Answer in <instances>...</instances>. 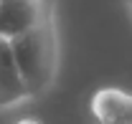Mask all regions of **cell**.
<instances>
[{"instance_id": "277c9868", "label": "cell", "mask_w": 132, "mask_h": 124, "mask_svg": "<svg viewBox=\"0 0 132 124\" xmlns=\"http://www.w3.org/2000/svg\"><path fill=\"white\" fill-rule=\"evenodd\" d=\"M92 114L97 124H132V94L117 86H104L92 94Z\"/></svg>"}, {"instance_id": "8992f818", "label": "cell", "mask_w": 132, "mask_h": 124, "mask_svg": "<svg viewBox=\"0 0 132 124\" xmlns=\"http://www.w3.org/2000/svg\"><path fill=\"white\" fill-rule=\"evenodd\" d=\"M125 5H127V10H132V0H125Z\"/></svg>"}, {"instance_id": "52a82bcc", "label": "cell", "mask_w": 132, "mask_h": 124, "mask_svg": "<svg viewBox=\"0 0 132 124\" xmlns=\"http://www.w3.org/2000/svg\"><path fill=\"white\" fill-rule=\"evenodd\" d=\"M0 38H3V36H0Z\"/></svg>"}, {"instance_id": "6da1fadb", "label": "cell", "mask_w": 132, "mask_h": 124, "mask_svg": "<svg viewBox=\"0 0 132 124\" xmlns=\"http://www.w3.org/2000/svg\"><path fill=\"white\" fill-rule=\"evenodd\" d=\"M10 48H13L18 71L31 91V99H41L43 94H48L59 78V66H61V43H59L56 13L48 15L33 31L13 38Z\"/></svg>"}, {"instance_id": "ba28073f", "label": "cell", "mask_w": 132, "mask_h": 124, "mask_svg": "<svg viewBox=\"0 0 132 124\" xmlns=\"http://www.w3.org/2000/svg\"><path fill=\"white\" fill-rule=\"evenodd\" d=\"M130 13H132V10H130Z\"/></svg>"}, {"instance_id": "7a4b0ae2", "label": "cell", "mask_w": 132, "mask_h": 124, "mask_svg": "<svg viewBox=\"0 0 132 124\" xmlns=\"http://www.w3.org/2000/svg\"><path fill=\"white\" fill-rule=\"evenodd\" d=\"M56 13L53 0H0V36L13 41Z\"/></svg>"}, {"instance_id": "3957f363", "label": "cell", "mask_w": 132, "mask_h": 124, "mask_svg": "<svg viewBox=\"0 0 132 124\" xmlns=\"http://www.w3.org/2000/svg\"><path fill=\"white\" fill-rule=\"evenodd\" d=\"M26 101H33V99L23 76H20V71H18L10 41L0 38V111L15 109Z\"/></svg>"}, {"instance_id": "5b68a950", "label": "cell", "mask_w": 132, "mask_h": 124, "mask_svg": "<svg viewBox=\"0 0 132 124\" xmlns=\"http://www.w3.org/2000/svg\"><path fill=\"white\" fill-rule=\"evenodd\" d=\"M15 124H41L38 119H31V117H26V119H20V122H15Z\"/></svg>"}]
</instances>
